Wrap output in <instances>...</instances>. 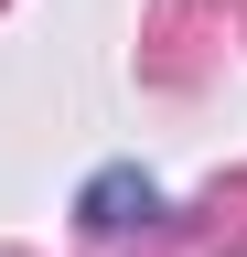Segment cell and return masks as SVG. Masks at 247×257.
I'll list each match as a JSON object with an SVG mask.
<instances>
[{"mask_svg":"<svg viewBox=\"0 0 247 257\" xmlns=\"http://www.w3.org/2000/svg\"><path fill=\"white\" fill-rule=\"evenodd\" d=\"M161 214V193H150L140 172H97L86 182V225H97V236H129V225H150Z\"/></svg>","mask_w":247,"mask_h":257,"instance_id":"1","label":"cell"}]
</instances>
